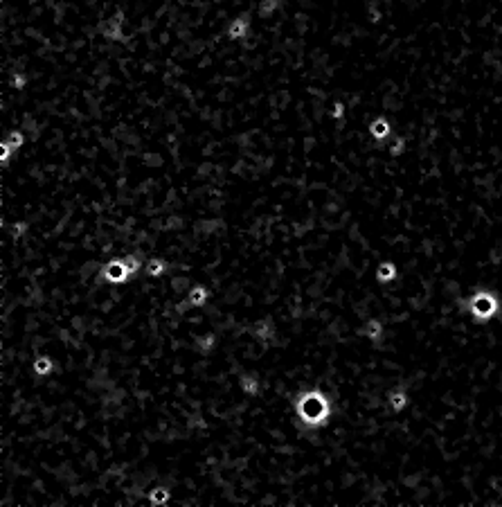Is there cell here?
<instances>
[{
  "instance_id": "6",
  "label": "cell",
  "mask_w": 502,
  "mask_h": 507,
  "mask_svg": "<svg viewBox=\"0 0 502 507\" xmlns=\"http://www.w3.org/2000/svg\"><path fill=\"white\" fill-rule=\"evenodd\" d=\"M52 370H54V363H52V359H47V356H41V359L34 361V372H36V374L45 376V374H50Z\"/></svg>"
},
{
  "instance_id": "8",
  "label": "cell",
  "mask_w": 502,
  "mask_h": 507,
  "mask_svg": "<svg viewBox=\"0 0 502 507\" xmlns=\"http://www.w3.org/2000/svg\"><path fill=\"white\" fill-rule=\"evenodd\" d=\"M147 273L151 275V277H160V275L165 273V262H160V259H151V262L147 264Z\"/></svg>"
},
{
  "instance_id": "5",
  "label": "cell",
  "mask_w": 502,
  "mask_h": 507,
  "mask_svg": "<svg viewBox=\"0 0 502 507\" xmlns=\"http://www.w3.org/2000/svg\"><path fill=\"white\" fill-rule=\"evenodd\" d=\"M241 388L245 395H257L259 392V379L255 374H243L241 376Z\"/></svg>"
},
{
  "instance_id": "1",
  "label": "cell",
  "mask_w": 502,
  "mask_h": 507,
  "mask_svg": "<svg viewBox=\"0 0 502 507\" xmlns=\"http://www.w3.org/2000/svg\"><path fill=\"white\" fill-rule=\"evenodd\" d=\"M295 415L300 417L302 424H306L311 428L325 426L331 417V404L327 399V395L320 392V390H306V392L297 395Z\"/></svg>"
},
{
  "instance_id": "7",
  "label": "cell",
  "mask_w": 502,
  "mask_h": 507,
  "mask_svg": "<svg viewBox=\"0 0 502 507\" xmlns=\"http://www.w3.org/2000/svg\"><path fill=\"white\" fill-rule=\"evenodd\" d=\"M169 489L167 487H156V489H151V494H149V500H151L153 505H165L169 500Z\"/></svg>"
},
{
  "instance_id": "4",
  "label": "cell",
  "mask_w": 502,
  "mask_h": 507,
  "mask_svg": "<svg viewBox=\"0 0 502 507\" xmlns=\"http://www.w3.org/2000/svg\"><path fill=\"white\" fill-rule=\"evenodd\" d=\"M205 302H207V289L205 287L190 289V296H187V304H190V307H203Z\"/></svg>"
},
{
  "instance_id": "11",
  "label": "cell",
  "mask_w": 502,
  "mask_h": 507,
  "mask_svg": "<svg viewBox=\"0 0 502 507\" xmlns=\"http://www.w3.org/2000/svg\"><path fill=\"white\" fill-rule=\"evenodd\" d=\"M390 277H394V266L392 264H383L381 270H379V279H383L385 282V279H390Z\"/></svg>"
},
{
  "instance_id": "12",
  "label": "cell",
  "mask_w": 502,
  "mask_h": 507,
  "mask_svg": "<svg viewBox=\"0 0 502 507\" xmlns=\"http://www.w3.org/2000/svg\"><path fill=\"white\" fill-rule=\"evenodd\" d=\"M379 334H381V325H379V322H369V336L376 338Z\"/></svg>"
},
{
  "instance_id": "10",
  "label": "cell",
  "mask_w": 502,
  "mask_h": 507,
  "mask_svg": "<svg viewBox=\"0 0 502 507\" xmlns=\"http://www.w3.org/2000/svg\"><path fill=\"white\" fill-rule=\"evenodd\" d=\"M390 404H392V408L401 410L405 406V395L403 392H390Z\"/></svg>"
},
{
  "instance_id": "3",
  "label": "cell",
  "mask_w": 502,
  "mask_h": 507,
  "mask_svg": "<svg viewBox=\"0 0 502 507\" xmlns=\"http://www.w3.org/2000/svg\"><path fill=\"white\" fill-rule=\"evenodd\" d=\"M495 311H498V302L491 293H477L471 300V313L477 320H489Z\"/></svg>"
},
{
  "instance_id": "9",
  "label": "cell",
  "mask_w": 502,
  "mask_h": 507,
  "mask_svg": "<svg viewBox=\"0 0 502 507\" xmlns=\"http://www.w3.org/2000/svg\"><path fill=\"white\" fill-rule=\"evenodd\" d=\"M196 347H199L201 352H210L212 347H214V334H207V336L196 338Z\"/></svg>"
},
{
  "instance_id": "2",
  "label": "cell",
  "mask_w": 502,
  "mask_h": 507,
  "mask_svg": "<svg viewBox=\"0 0 502 507\" xmlns=\"http://www.w3.org/2000/svg\"><path fill=\"white\" fill-rule=\"evenodd\" d=\"M138 270V262L133 257L129 259H113L110 264H106L104 270H101V277L108 279L110 284H122L127 282L129 277Z\"/></svg>"
}]
</instances>
